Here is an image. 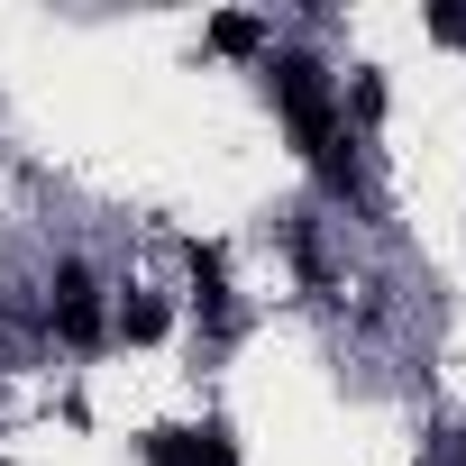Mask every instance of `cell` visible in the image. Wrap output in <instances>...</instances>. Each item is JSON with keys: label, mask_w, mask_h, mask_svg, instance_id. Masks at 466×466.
Segmentation results:
<instances>
[{"label": "cell", "mask_w": 466, "mask_h": 466, "mask_svg": "<svg viewBox=\"0 0 466 466\" xmlns=\"http://www.w3.org/2000/svg\"><path fill=\"white\" fill-rule=\"evenodd\" d=\"M420 28H430L439 46H466V10H457V0H430V10H420Z\"/></svg>", "instance_id": "obj_8"}, {"label": "cell", "mask_w": 466, "mask_h": 466, "mask_svg": "<svg viewBox=\"0 0 466 466\" xmlns=\"http://www.w3.org/2000/svg\"><path fill=\"white\" fill-rule=\"evenodd\" d=\"M266 74V101H275V119L293 128V147L302 156H320L348 119H339V74H329V56H311L302 37H275V56L257 65Z\"/></svg>", "instance_id": "obj_1"}, {"label": "cell", "mask_w": 466, "mask_h": 466, "mask_svg": "<svg viewBox=\"0 0 466 466\" xmlns=\"http://www.w3.org/2000/svg\"><path fill=\"white\" fill-rule=\"evenodd\" d=\"M110 339H119V348H165V339H174V302L147 293V284H119V302H110Z\"/></svg>", "instance_id": "obj_6"}, {"label": "cell", "mask_w": 466, "mask_h": 466, "mask_svg": "<svg viewBox=\"0 0 466 466\" xmlns=\"http://www.w3.org/2000/svg\"><path fill=\"white\" fill-rule=\"evenodd\" d=\"M37 320H46V339H56L65 357L110 348V293H101V266H92V257H56V266H46Z\"/></svg>", "instance_id": "obj_2"}, {"label": "cell", "mask_w": 466, "mask_h": 466, "mask_svg": "<svg viewBox=\"0 0 466 466\" xmlns=\"http://www.w3.org/2000/svg\"><path fill=\"white\" fill-rule=\"evenodd\" d=\"M284 257H293L302 293H329V284H339V248H329V219H320V210H293V219H284Z\"/></svg>", "instance_id": "obj_5"}, {"label": "cell", "mask_w": 466, "mask_h": 466, "mask_svg": "<svg viewBox=\"0 0 466 466\" xmlns=\"http://www.w3.org/2000/svg\"><path fill=\"white\" fill-rule=\"evenodd\" d=\"M137 457L147 466H238V439H228V420H165V430H137Z\"/></svg>", "instance_id": "obj_4"}, {"label": "cell", "mask_w": 466, "mask_h": 466, "mask_svg": "<svg viewBox=\"0 0 466 466\" xmlns=\"http://www.w3.org/2000/svg\"><path fill=\"white\" fill-rule=\"evenodd\" d=\"M183 275H192V320H201V339H228V329H238V284H228V248L192 238V248H183Z\"/></svg>", "instance_id": "obj_3"}, {"label": "cell", "mask_w": 466, "mask_h": 466, "mask_svg": "<svg viewBox=\"0 0 466 466\" xmlns=\"http://www.w3.org/2000/svg\"><path fill=\"white\" fill-rule=\"evenodd\" d=\"M201 46H210V56H238V65H266V56H275V19H266V10H219V19L201 28Z\"/></svg>", "instance_id": "obj_7"}]
</instances>
